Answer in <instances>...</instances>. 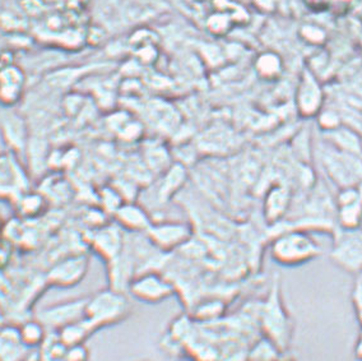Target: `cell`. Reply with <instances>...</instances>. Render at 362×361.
Segmentation results:
<instances>
[{
  "label": "cell",
  "instance_id": "6da1fadb",
  "mask_svg": "<svg viewBox=\"0 0 362 361\" xmlns=\"http://www.w3.org/2000/svg\"><path fill=\"white\" fill-rule=\"evenodd\" d=\"M259 323L263 336L286 353L291 346L293 321L282 300L279 281H274L268 297L262 304Z\"/></svg>",
  "mask_w": 362,
  "mask_h": 361
},
{
  "label": "cell",
  "instance_id": "7a4b0ae2",
  "mask_svg": "<svg viewBox=\"0 0 362 361\" xmlns=\"http://www.w3.org/2000/svg\"><path fill=\"white\" fill-rule=\"evenodd\" d=\"M323 248L310 232L301 229L281 232L273 239L271 257L277 265L298 267L320 257Z\"/></svg>",
  "mask_w": 362,
  "mask_h": 361
},
{
  "label": "cell",
  "instance_id": "3957f363",
  "mask_svg": "<svg viewBox=\"0 0 362 361\" xmlns=\"http://www.w3.org/2000/svg\"><path fill=\"white\" fill-rule=\"evenodd\" d=\"M129 313V300L124 291L109 287L87 297L84 318L98 331L123 322Z\"/></svg>",
  "mask_w": 362,
  "mask_h": 361
},
{
  "label": "cell",
  "instance_id": "277c9868",
  "mask_svg": "<svg viewBox=\"0 0 362 361\" xmlns=\"http://www.w3.org/2000/svg\"><path fill=\"white\" fill-rule=\"evenodd\" d=\"M333 265L339 270L358 275L362 271V227L337 229L329 252Z\"/></svg>",
  "mask_w": 362,
  "mask_h": 361
},
{
  "label": "cell",
  "instance_id": "5b68a950",
  "mask_svg": "<svg viewBox=\"0 0 362 361\" xmlns=\"http://www.w3.org/2000/svg\"><path fill=\"white\" fill-rule=\"evenodd\" d=\"M323 165L332 180L341 188L356 187L362 181V157L346 154L330 146Z\"/></svg>",
  "mask_w": 362,
  "mask_h": 361
},
{
  "label": "cell",
  "instance_id": "8992f818",
  "mask_svg": "<svg viewBox=\"0 0 362 361\" xmlns=\"http://www.w3.org/2000/svg\"><path fill=\"white\" fill-rule=\"evenodd\" d=\"M130 295L138 302L158 304L174 295V286L161 273L155 271L143 272L132 278L128 289Z\"/></svg>",
  "mask_w": 362,
  "mask_h": 361
},
{
  "label": "cell",
  "instance_id": "52a82bcc",
  "mask_svg": "<svg viewBox=\"0 0 362 361\" xmlns=\"http://www.w3.org/2000/svg\"><path fill=\"white\" fill-rule=\"evenodd\" d=\"M192 234V226L181 221L152 222L146 231L149 243L163 252H170L187 244Z\"/></svg>",
  "mask_w": 362,
  "mask_h": 361
},
{
  "label": "cell",
  "instance_id": "ba28073f",
  "mask_svg": "<svg viewBox=\"0 0 362 361\" xmlns=\"http://www.w3.org/2000/svg\"><path fill=\"white\" fill-rule=\"evenodd\" d=\"M88 258L84 254H74L66 258L59 260L57 265L52 267V270L47 273V282L68 289L79 284L87 275L88 271Z\"/></svg>",
  "mask_w": 362,
  "mask_h": 361
},
{
  "label": "cell",
  "instance_id": "9c48e42d",
  "mask_svg": "<svg viewBox=\"0 0 362 361\" xmlns=\"http://www.w3.org/2000/svg\"><path fill=\"white\" fill-rule=\"evenodd\" d=\"M92 251L109 265L123 252L125 236L123 229L117 224H107L98 227L90 238Z\"/></svg>",
  "mask_w": 362,
  "mask_h": 361
},
{
  "label": "cell",
  "instance_id": "30bf717a",
  "mask_svg": "<svg viewBox=\"0 0 362 361\" xmlns=\"http://www.w3.org/2000/svg\"><path fill=\"white\" fill-rule=\"evenodd\" d=\"M324 91L317 77L305 71L298 82L296 91V106L298 114L304 118H313L323 109Z\"/></svg>",
  "mask_w": 362,
  "mask_h": 361
},
{
  "label": "cell",
  "instance_id": "8fae6325",
  "mask_svg": "<svg viewBox=\"0 0 362 361\" xmlns=\"http://www.w3.org/2000/svg\"><path fill=\"white\" fill-rule=\"evenodd\" d=\"M86 303H87V297L55 304L42 310L39 319L44 323L46 328H52L58 332L59 329L63 328L65 326L84 318Z\"/></svg>",
  "mask_w": 362,
  "mask_h": 361
},
{
  "label": "cell",
  "instance_id": "7c38bea8",
  "mask_svg": "<svg viewBox=\"0 0 362 361\" xmlns=\"http://www.w3.org/2000/svg\"><path fill=\"white\" fill-rule=\"evenodd\" d=\"M26 178L23 168L12 155L0 156V194L25 193Z\"/></svg>",
  "mask_w": 362,
  "mask_h": 361
},
{
  "label": "cell",
  "instance_id": "4fadbf2b",
  "mask_svg": "<svg viewBox=\"0 0 362 361\" xmlns=\"http://www.w3.org/2000/svg\"><path fill=\"white\" fill-rule=\"evenodd\" d=\"M117 225L129 232L147 231L153 222L143 207L134 203H123L115 211Z\"/></svg>",
  "mask_w": 362,
  "mask_h": 361
},
{
  "label": "cell",
  "instance_id": "5bb4252c",
  "mask_svg": "<svg viewBox=\"0 0 362 361\" xmlns=\"http://www.w3.org/2000/svg\"><path fill=\"white\" fill-rule=\"evenodd\" d=\"M0 130L3 138L11 149H18L25 146L26 127L25 122L18 114L11 111L9 108L4 110L0 116Z\"/></svg>",
  "mask_w": 362,
  "mask_h": 361
},
{
  "label": "cell",
  "instance_id": "9a60e30c",
  "mask_svg": "<svg viewBox=\"0 0 362 361\" xmlns=\"http://www.w3.org/2000/svg\"><path fill=\"white\" fill-rule=\"evenodd\" d=\"M290 192L282 185L272 188L264 200L265 219L269 222H277L285 216L290 207Z\"/></svg>",
  "mask_w": 362,
  "mask_h": 361
},
{
  "label": "cell",
  "instance_id": "2e32d148",
  "mask_svg": "<svg viewBox=\"0 0 362 361\" xmlns=\"http://www.w3.org/2000/svg\"><path fill=\"white\" fill-rule=\"evenodd\" d=\"M332 147L339 149L346 154L360 156L362 157V143L360 137L357 136L355 130L339 127L338 130L328 133Z\"/></svg>",
  "mask_w": 362,
  "mask_h": 361
},
{
  "label": "cell",
  "instance_id": "e0dca14e",
  "mask_svg": "<svg viewBox=\"0 0 362 361\" xmlns=\"http://www.w3.org/2000/svg\"><path fill=\"white\" fill-rule=\"evenodd\" d=\"M96 329L92 327L86 318L79 319L77 322L71 323L58 331V338L64 345L65 348L81 345L90 337Z\"/></svg>",
  "mask_w": 362,
  "mask_h": 361
},
{
  "label": "cell",
  "instance_id": "ac0fdd59",
  "mask_svg": "<svg viewBox=\"0 0 362 361\" xmlns=\"http://www.w3.org/2000/svg\"><path fill=\"white\" fill-rule=\"evenodd\" d=\"M255 71L258 76L267 81L276 79L284 71V63L279 54L273 52H262L255 60Z\"/></svg>",
  "mask_w": 362,
  "mask_h": 361
},
{
  "label": "cell",
  "instance_id": "d6986e66",
  "mask_svg": "<svg viewBox=\"0 0 362 361\" xmlns=\"http://www.w3.org/2000/svg\"><path fill=\"white\" fill-rule=\"evenodd\" d=\"M46 329L40 319L27 321L18 328L21 341L27 348H37L45 342Z\"/></svg>",
  "mask_w": 362,
  "mask_h": 361
},
{
  "label": "cell",
  "instance_id": "ffe728a7",
  "mask_svg": "<svg viewBox=\"0 0 362 361\" xmlns=\"http://www.w3.org/2000/svg\"><path fill=\"white\" fill-rule=\"evenodd\" d=\"M282 351L267 337L259 338L247 353L249 361H279L282 357Z\"/></svg>",
  "mask_w": 362,
  "mask_h": 361
},
{
  "label": "cell",
  "instance_id": "44dd1931",
  "mask_svg": "<svg viewBox=\"0 0 362 361\" xmlns=\"http://www.w3.org/2000/svg\"><path fill=\"white\" fill-rule=\"evenodd\" d=\"M362 224V200L338 206V227L358 229Z\"/></svg>",
  "mask_w": 362,
  "mask_h": 361
},
{
  "label": "cell",
  "instance_id": "7402d4cb",
  "mask_svg": "<svg viewBox=\"0 0 362 361\" xmlns=\"http://www.w3.org/2000/svg\"><path fill=\"white\" fill-rule=\"evenodd\" d=\"M225 311V304L221 300L217 299H209L207 302H203L199 304V306H197L195 309V318L198 321H204V322H209V321H216L218 319Z\"/></svg>",
  "mask_w": 362,
  "mask_h": 361
},
{
  "label": "cell",
  "instance_id": "603a6c76",
  "mask_svg": "<svg viewBox=\"0 0 362 361\" xmlns=\"http://www.w3.org/2000/svg\"><path fill=\"white\" fill-rule=\"evenodd\" d=\"M18 208L22 214L27 217L37 216L44 208V198L39 194L23 193L20 195Z\"/></svg>",
  "mask_w": 362,
  "mask_h": 361
},
{
  "label": "cell",
  "instance_id": "cb8c5ba5",
  "mask_svg": "<svg viewBox=\"0 0 362 361\" xmlns=\"http://www.w3.org/2000/svg\"><path fill=\"white\" fill-rule=\"evenodd\" d=\"M23 84L0 81V103L4 108H11L18 103L22 97Z\"/></svg>",
  "mask_w": 362,
  "mask_h": 361
},
{
  "label": "cell",
  "instance_id": "d4e9b609",
  "mask_svg": "<svg viewBox=\"0 0 362 361\" xmlns=\"http://www.w3.org/2000/svg\"><path fill=\"white\" fill-rule=\"evenodd\" d=\"M317 124L325 133H329L342 127L339 113L332 109H322L317 114Z\"/></svg>",
  "mask_w": 362,
  "mask_h": 361
},
{
  "label": "cell",
  "instance_id": "484cf974",
  "mask_svg": "<svg viewBox=\"0 0 362 361\" xmlns=\"http://www.w3.org/2000/svg\"><path fill=\"white\" fill-rule=\"evenodd\" d=\"M185 180V170L182 166H174L168 170V175L165 178V185H163V192L162 194L165 197H168L170 194L174 193L177 188L182 185V183Z\"/></svg>",
  "mask_w": 362,
  "mask_h": 361
},
{
  "label": "cell",
  "instance_id": "4316f807",
  "mask_svg": "<svg viewBox=\"0 0 362 361\" xmlns=\"http://www.w3.org/2000/svg\"><path fill=\"white\" fill-rule=\"evenodd\" d=\"M90 353L84 343L69 346L65 350L63 361H88Z\"/></svg>",
  "mask_w": 362,
  "mask_h": 361
},
{
  "label": "cell",
  "instance_id": "83f0119b",
  "mask_svg": "<svg viewBox=\"0 0 362 361\" xmlns=\"http://www.w3.org/2000/svg\"><path fill=\"white\" fill-rule=\"evenodd\" d=\"M301 35L306 41H309L311 44H320L325 39V33L320 27L317 26H304L301 28Z\"/></svg>",
  "mask_w": 362,
  "mask_h": 361
},
{
  "label": "cell",
  "instance_id": "f1b7e54d",
  "mask_svg": "<svg viewBox=\"0 0 362 361\" xmlns=\"http://www.w3.org/2000/svg\"><path fill=\"white\" fill-rule=\"evenodd\" d=\"M354 355H355L356 361H362V327L360 328V333L355 343Z\"/></svg>",
  "mask_w": 362,
  "mask_h": 361
},
{
  "label": "cell",
  "instance_id": "f546056e",
  "mask_svg": "<svg viewBox=\"0 0 362 361\" xmlns=\"http://www.w3.org/2000/svg\"><path fill=\"white\" fill-rule=\"evenodd\" d=\"M8 252L6 251V248L3 246V244H0V267L6 265L8 260Z\"/></svg>",
  "mask_w": 362,
  "mask_h": 361
},
{
  "label": "cell",
  "instance_id": "4dcf8cb0",
  "mask_svg": "<svg viewBox=\"0 0 362 361\" xmlns=\"http://www.w3.org/2000/svg\"><path fill=\"white\" fill-rule=\"evenodd\" d=\"M355 281H357V282H360V284H362V271L358 273V275H356Z\"/></svg>",
  "mask_w": 362,
  "mask_h": 361
},
{
  "label": "cell",
  "instance_id": "1f68e13d",
  "mask_svg": "<svg viewBox=\"0 0 362 361\" xmlns=\"http://www.w3.org/2000/svg\"><path fill=\"white\" fill-rule=\"evenodd\" d=\"M279 361H295V360H292V359H282V357H281V359H279Z\"/></svg>",
  "mask_w": 362,
  "mask_h": 361
},
{
  "label": "cell",
  "instance_id": "d6a6232c",
  "mask_svg": "<svg viewBox=\"0 0 362 361\" xmlns=\"http://www.w3.org/2000/svg\"><path fill=\"white\" fill-rule=\"evenodd\" d=\"M3 231V224H1V221H0V234Z\"/></svg>",
  "mask_w": 362,
  "mask_h": 361
}]
</instances>
